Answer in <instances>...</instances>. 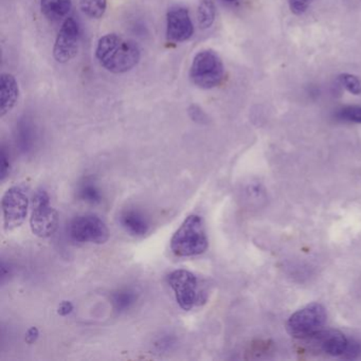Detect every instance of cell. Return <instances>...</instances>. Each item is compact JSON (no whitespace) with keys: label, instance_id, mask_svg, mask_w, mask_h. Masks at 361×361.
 Returning a JSON list of instances; mask_svg holds the SVG:
<instances>
[{"label":"cell","instance_id":"cell-20","mask_svg":"<svg viewBox=\"0 0 361 361\" xmlns=\"http://www.w3.org/2000/svg\"><path fill=\"white\" fill-rule=\"evenodd\" d=\"M339 80L340 83H341L350 94H356V96L361 94V82L358 78L350 75V73H343V75H340Z\"/></svg>","mask_w":361,"mask_h":361},{"label":"cell","instance_id":"cell-26","mask_svg":"<svg viewBox=\"0 0 361 361\" xmlns=\"http://www.w3.org/2000/svg\"><path fill=\"white\" fill-rule=\"evenodd\" d=\"M225 1H227V3H234L236 0H225Z\"/></svg>","mask_w":361,"mask_h":361},{"label":"cell","instance_id":"cell-19","mask_svg":"<svg viewBox=\"0 0 361 361\" xmlns=\"http://www.w3.org/2000/svg\"><path fill=\"white\" fill-rule=\"evenodd\" d=\"M338 119L342 121L361 123V106H348L337 113Z\"/></svg>","mask_w":361,"mask_h":361},{"label":"cell","instance_id":"cell-14","mask_svg":"<svg viewBox=\"0 0 361 361\" xmlns=\"http://www.w3.org/2000/svg\"><path fill=\"white\" fill-rule=\"evenodd\" d=\"M71 0H41L42 13L50 20H62L71 10Z\"/></svg>","mask_w":361,"mask_h":361},{"label":"cell","instance_id":"cell-8","mask_svg":"<svg viewBox=\"0 0 361 361\" xmlns=\"http://www.w3.org/2000/svg\"><path fill=\"white\" fill-rule=\"evenodd\" d=\"M169 284L174 291L177 304L185 312L191 310L200 301L197 278L189 270L177 269L171 272Z\"/></svg>","mask_w":361,"mask_h":361},{"label":"cell","instance_id":"cell-5","mask_svg":"<svg viewBox=\"0 0 361 361\" xmlns=\"http://www.w3.org/2000/svg\"><path fill=\"white\" fill-rule=\"evenodd\" d=\"M59 213L50 204V197L45 190H39L33 197L30 217L31 231L39 238L51 236L58 229Z\"/></svg>","mask_w":361,"mask_h":361},{"label":"cell","instance_id":"cell-9","mask_svg":"<svg viewBox=\"0 0 361 361\" xmlns=\"http://www.w3.org/2000/svg\"><path fill=\"white\" fill-rule=\"evenodd\" d=\"M81 46V28L73 18H68L62 25L54 48L56 62L66 64L79 54Z\"/></svg>","mask_w":361,"mask_h":361},{"label":"cell","instance_id":"cell-25","mask_svg":"<svg viewBox=\"0 0 361 361\" xmlns=\"http://www.w3.org/2000/svg\"><path fill=\"white\" fill-rule=\"evenodd\" d=\"M39 335V329H37V327H31V329H29L26 334L27 343L32 344L33 342L37 341Z\"/></svg>","mask_w":361,"mask_h":361},{"label":"cell","instance_id":"cell-1","mask_svg":"<svg viewBox=\"0 0 361 361\" xmlns=\"http://www.w3.org/2000/svg\"><path fill=\"white\" fill-rule=\"evenodd\" d=\"M96 56L101 66L113 73H124L138 65L141 51L137 43L111 33L99 39Z\"/></svg>","mask_w":361,"mask_h":361},{"label":"cell","instance_id":"cell-21","mask_svg":"<svg viewBox=\"0 0 361 361\" xmlns=\"http://www.w3.org/2000/svg\"><path fill=\"white\" fill-rule=\"evenodd\" d=\"M314 0H288V6L290 11L295 16H302L307 11Z\"/></svg>","mask_w":361,"mask_h":361},{"label":"cell","instance_id":"cell-10","mask_svg":"<svg viewBox=\"0 0 361 361\" xmlns=\"http://www.w3.org/2000/svg\"><path fill=\"white\" fill-rule=\"evenodd\" d=\"M194 33L193 23L189 10L180 6L171 8L166 16V35L173 42H185Z\"/></svg>","mask_w":361,"mask_h":361},{"label":"cell","instance_id":"cell-4","mask_svg":"<svg viewBox=\"0 0 361 361\" xmlns=\"http://www.w3.org/2000/svg\"><path fill=\"white\" fill-rule=\"evenodd\" d=\"M327 314L324 306L312 303L291 314L287 321V331L293 337L305 339L321 331L326 322Z\"/></svg>","mask_w":361,"mask_h":361},{"label":"cell","instance_id":"cell-3","mask_svg":"<svg viewBox=\"0 0 361 361\" xmlns=\"http://www.w3.org/2000/svg\"><path fill=\"white\" fill-rule=\"evenodd\" d=\"M225 75L223 61L213 50H204L196 54L190 69L192 83L202 90H212L221 85Z\"/></svg>","mask_w":361,"mask_h":361},{"label":"cell","instance_id":"cell-22","mask_svg":"<svg viewBox=\"0 0 361 361\" xmlns=\"http://www.w3.org/2000/svg\"><path fill=\"white\" fill-rule=\"evenodd\" d=\"M11 171V162H10L9 156L5 149H1V164H0V178L1 181L5 180L9 176Z\"/></svg>","mask_w":361,"mask_h":361},{"label":"cell","instance_id":"cell-23","mask_svg":"<svg viewBox=\"0 0 361 361\" xmlns=\"http://www.w3.org/2000/svg\"><path fill=\"white\" fill-rule=\"evenodd\" d=\"M360 350L361 348L358 342L354 341V340H350L348 348H346V352L343 357H345V358H355V357L360 354Z\"/></svg>","mask_w":361,"mask_h":361},{"label":"cell","instance_id":"cell-2","mask_svg":"<svg viewBox=\"0 0 361 361\" xmlns=\"http://www.w3.org/2000/svg\"><path fill=\"white\" fill-rule=\"evenodd\" d=\"M208 246L204 221L200 215L196 214L189 215L171 240V249L179 257L202 255Z\"/></svg>","mask_w":361,"mask_h":361},{"label":"cell","instance_id":"cell-15","mask_svg":"<svg viewBox=\"0 0 361 361\" xmlns=\"http://www.w3.org/2000/svg\"><path fill=\"white\" fill-rule=\"evenodd\" d=\"M137 295L136 291L130 288L119 289L111 295V302H113L114 308L117 312H126L130 310L135 303H136Z\"/></svg>","mask_w":361,"mask_h":361},{"label":"cell","instance_id":"cell-24","mask_svg":"<svg viewBox=\"0 0 361 361\" xmlns=\"http://www.w3.org/2000/svg\"><path fill=\"white\" fill-rule=\"evenodd\" d=\"M73 310V305L71 302L69 301H64L61 303V305L59 306V314H61V316L65 317L68 316L69 314H71V312Z\"/></svg>","mask_w":361,"mask_h":361},{"label":"cell","instance_id":"cell-13","mask_svg":"<svg viewBox=\"0 0 361 361\" xmlns=\"http://www.w3.org/2000/svg\"><path fill=\"white\" fill-rule=\"evenodd\" d=\"M119 219L122 228L130 235L143 236L149 232V219L137 209H126L122 211Z\"/></svg>","mask_w":361,"mask_h":361},{"label":"cell","instance_id":"cell-16","mask_svg":"<svg viewBox=\"0 0 361 361\" xmlns=\"http://www.w3.org/2000/svg\"><path fill=\"white\" fill-rule=\"evenodd\" d=\"M216 16V7L213 0H202L198 7L197 20L202 29H208L212 26Z\"/></svg>","mask_w":361,"mask_h":361},{"label":"cell","instance_id":"cell-12","mask_svg":"<svg viewBox=\"0 0 361 361\" xmlns=\"http://www.w3.org/2000/svg\"><path fill=\"white\" fill-rule=\"evenodd\" d=\"M20 97V87L14 75L3 73L0 78V117H5L16 107Z\"/></svg>","mask_w":361,"mask_h":361},{"label":"cell","instance_id":"cell-18","mask_svg":"<svg viewBox=\"0 0 361 361\" xmlns=\"http://www.w3.org/2000/svg\"><path fill=\"white\" fill-rule=\"evenodd\" d=\"M82 11L88 18L99 20L106 11L107 0H79Z\"/></svg>","mask_w":361,"mask_h":361},{"label":"cell","instance_id":"cell-17","mask_svg":"<svg viewBox=\"0 0 361 361\" xmlns=\"http://www.w3.org/2000/svg\"><path fill=\"white\" fill-rule=\"evenodd\" d=\"M80 200L88 204H97L102 202V192L100 188L92 180H85L80 185L78 190Z\"/></svg>","mask_w":361,"mask_h":361},{"label":"cell","instance_id":"cell-7","mask_svg":"<svg viewBox=\"0 0 361 361\" xmlns=\"http://www.w3.org/2000/svg\"><path fill=\"white\" fill-rule=\"evenodd\" d=\"M69 234L75 242L105 244L109 240L106 224L94 214L80 215L73 219L69 226Z\"/></svg>","mask_w":361,"mask_h":361},{"label":"cell","instance_id":"cell-11","mask_svg":"<svg viewBox=\"0 0 361 361\" xmlns=\"http://www.w3.org/2000/svg\"><path fill=\"white\" fill-rule=\"evenodd\" d=\"M305 339H310L314 348L322 350L325 354L341 357L345 354L348 342H350V339H348L344 334L334 329H329V331L321 329Z\"/></svg>","mask_w":361,"mask_h":361},{"label":"cell","instance_id":"cell-6","mask_svg":"<svg viewBox=\"0 0 361 361\" xmlns=\"http://www.w3.org/2000/svg\"><path fill=\"white\" fill-rule=\"evenodd\" d=\"M4 225L7 232L13 231L24 224L28 214L29 197L24 188L11 187L4 194L1 200Z\"/></svg>","mask_w":361,"mask_h":361}]
</instances>
